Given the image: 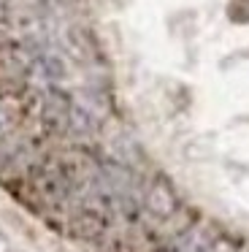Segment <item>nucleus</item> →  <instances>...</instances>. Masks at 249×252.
<instances>
[{"label":"nucleus","instance_id":"1","mask_svg":"<svg viewBox=\"0 0 249 252\" xmlns=\"http://www.w3.org/2000/svg\"><path fill=\"white\" fill-rule=\"evenodd\" d=\"M182 206H184V201L179 198L176 187L162 174H149V176H144V185H141V214L135 222H141L146 230L155 233Z\"/></svg>","mask_w":249,"mask_h":252},{"label":"nucleus","instance_id":"2","mask_svg":"<svg viewBox=\"0 0 249 252\" xmlns=\"http://www.w3.org/2000/svg\"><path fill=\"white\" fill-rule=\"evenodd\" d=\"M108 228H111V220L97 212H90V209H76V212L65 214V233L79 241L97 244Z\"/></svg>","mask_w":249,"mask_h":252}]
</instances>
